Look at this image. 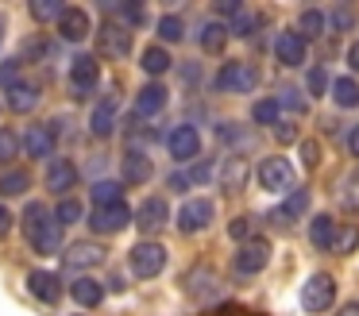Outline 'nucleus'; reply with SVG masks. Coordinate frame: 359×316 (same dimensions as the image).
Returning a JSON list of instances; mask_svg holds the SVG:
<instances>
[{"label": "nucleus", "instance_id": "nucleus-1", "mask_svg": "<svg viewBox=\"0 0 359 316\" xmlns=\"http://www.w3.org/2000/svg\"><path fill=\"white\" fill-rule=\"evenodd\" d=\"M62 228L66 224L58 220V212H50V208H43L39 200H32V205L24 208V235L27 243H32L35 254H58L62 251Z\"/></svg>", "mask_w": 359, "mask_h": 316}, {"label": "nucleus", "instance_id": "nucleus-2", "mask_svg": "<svg viewBox=\"0 0 359 316\" xmlns=\"http://www.w3.org/2000/svg\"><path fill=\"white\" fill-rule=\"evenodd\" d=\"M128 266H132L135 277H158L166 270V247L155 243V239H143L128 251Z\"/></svg>", "mask_w": 359, "mask_h": 316}, {"label": "nucleus", "instance_id": "nucleus-3", "mask_svg": "<svg viewBox=\"0 0 359 316\" xmlns=\"http://www.w3.org/2000/svg\"><path fill=\"white\" fill-rule=\"evenodd\" d=\"M259 89V69L251 62H224L217 74V92H255Z\"/></svg>", "mask_w": 359, "mask_h": 316}, {"label": "nucleus", "instance_id": "nucleus-4", "mask_svg": "<svg viewBox=\"0 0 359 316\" xmlns=\"http://www.w3.org/2000/svg\"><path fill=\"white\" fill-rule=\"evenodd\" d=\"M266 262H271V243H266L263 235L248 239V243L236 247V259H232V270L243 277H255L259 270H266Z\"/></svg>", "mask_w": 359, "mask_h": 316}, {"label": "nucleus", "instance_id": "nucleus-5", "mask_svg": "<svg viewBox=\"0 0 359 316\" xmlns=\"http://www.w3.org/2000/svg\"><path fill=\"white\" fill-rule=\"evenodd\" d=\"M255 177H259V185H263L266 193H294V166H290L286 158H263L259 162V170H255Z\"/></svg>", "mask_w": 359, "mask_h": 316}, {"label": "nucleus", "instance_id": "nucleus-6", "mask_svg": "<svg viewBox=\"0 0 359 316\" xmlns=\"http://www.w3.org/2000/svg\"><path fill=\"white\" fill-rule=\"evenodd\" d=\"M336 301V277L332 274H313L309 282L302 285V308L305 312H325V308H332Z\"/></svg>", "mask_w": 359, "mask_h": 316}, {"label": "nucleus", "instance_id": "nucleus-7", "mask_svg": "<svg viewBox=\"0 0 359 316\" xmlns=\"http://www.w3.org/2000/svg\"><path fill=\"white\" fill-rule=\"evenodd\" d=\"M212 216H217V205H212L209 197H189L174 224H178L182 235H197V231H205L212 224Z\"/></svg>", "mask_w": 359, "mask_h": 316}, {"label": "nucleus", "instance_id": "nucleus-8", "mask_svg": "<svg viewBox=\"0 0 359 316\" xmlns=\"http://www.w3.org/2000/svg\"><path fill=\"white\" fill-rule=\"evenodd\" d=\"M97 81H101V66H97L93 54H78L70 62V92L74 100H86L89 92H97Z\"/></svg>", "mask_w": 359, "mask_h": 316}, {"label": "nucleus", "instance_id": "nucleus-9", "mask_svg": "<svg viewBox=\"0 0 359 316\" xmlns=\"http://www.w3.org/2000/svg\"><path fill=\"white\" fill-rule=\"evenodd\" d=\"M166 151H170L174 162H197V154H201V131L189 128V123H178L166 135Z\"/></svg>", "mask_w": 359, "mask_h": 316}, {"label": "nucleus", "instance_id": "nucleus-10", "mask_svg": "<svg viewBox=\"0 0 359 316\" xmlns=\"http://www.w3.org/2000/svg\"><path fill=\"white\" fill-rule=\"evenodd\" d=\"M132 220H135V212L128 205H109V208H93L89 228H93L97 235H116V231H124Z\"/></svg>", "mask_w": 359, "mask_h": 316}, {"label": "nucleus", "instance_id": "nucleus-11", "mask_svg": "<svg viewBox=\"0 0 359 316\" xmlns=\"http://www.w3.org/2000/svg\"><path fill=\"white\" fill-rule=\"evenodd\" d=\"M166 220H170V205H166V197H147L140 208H135V228H140L143 235L163 231Z\"/></svg>", "mask_w": 359, "mask_h": 316}, {"label": "nucleus", "instance_id": "nucleus-12", "mask_svg": "<svg viewBox=\"0 0 359 316\" xmlns=\"http://www.w3.org/2000/svg\"><path fill=\"white\" fill-rule=\"evenodd\" d=\"M274 58L282 62V66H305V58H309V43H305L297 31H282L278 39H274Z\"/></svg>", "mask_w": 359, "mask_h": 316}, {"label": "nucleus", "instance_id": "nucleus-13", "mask_svg": "<svg viewBox=\"0 0 359 316\" xmlns=\"http://www.w3.org/2000/svg\"><path fill=\"white\" fill-rule=\"evenodd\" d=\"M35 104H39V85L35 81H24V77H20L16 85L4 89V108H8V112L24 116V112H32Z\"/></svg>", "mask_w": 359, "mask_h": 316}, {"label": "nucleus", "instance_id": "nucleus-14", "mask_svg": "<svg viewBox=\"0 0 359 316\" xmlns=\"http://www.w3.org/2000/svg\"><path fill=\"white\" fill-rule=\"evenodd\" d=\"M166 104H170V92H166V85H158V81L143 85V89L135 92V116H143V120L166 112Z\"/></svg>", "mask_w": 359, "mask_h": 316}, {"label": "nucleus", "instance_id": "nucleus-15", "mask_svg": "<svg viewBox=\"0 0 359 316\" xmlns=\"http://www.w3.org/2000/svg\"><path fill=\"white\" fill-rule=\"evenodd\" d=\"M101 50L109 54V58H128V54H132V31H128L124 23L109 20L101 27Z\"/></svg>", "mask_w": 359, "mask_h": 316}, {"label": "nucleus", "instance_id": "nucleus-16", "mask_svg": "<svg viewBox=\"0 0 359 316\" xmlns=\"http://www.w3.org/2000/svg\"><path fill=\"white\" fill-rule=\"evenodd\" d=\"M78 185V166L70 158H50L47 166V189L58 193V197H70V189Z\"/></svg>", "mask_w": 359, "mask_h": 316}, {"label": "nucleus", "instance_id": "nucleus-17", "mask_svg": "<svg viewBox=\"0 0 359 316\" xmlns=\"http://www.w3.org/2000/svg\"><path fill=\"white\" fill-rule=\"evenodd\" d=\"M27 289H32L39 301L55 305V301L62 297V277H58L55 270H32V274H27Z\"/></svg>", "mask_w": 359, "mask_h": 316}, {"label": "nucleus", "instance_id": "nucleus-18", "mask_svg": "<svg viewBox=\"0 0 359 316\" xmlns=\"http://www.w3.org/2000/svg\"><path fill=\"white\" fill-rule=\"evenodd\" d=\"M58 35H62L66 43H86V39H89V15H86V8H66V15L58 20Z\"/></svg>", "mask_w": 359, "mask_h": 316}, {"label": "nucleus", "instance_id": "nucleus-19", "mask_svg": "<svg viewBox=\"0 0 359 316\" xmlns=\"http://www.w3.org/2000/svg\"><path fill=\"white\" fill-rule=\"evenodd\" d=\"M24 154L27 158H50V154H55V131L39 128V123L27 128L24 131Z\"/></svg>", "mask_w": 359, "mask_h": 316}, {"label": "nucleus", "instance_id": "nucleus-20", "mask_svg": "<svg viewBox=\"0 0 359 316\" xmlns=\"http://www.w3.org/2000/svg\"><path fill=\"white\" fill-rule=\"evenodd\" d=\"M151 174H155V166H151V158L143 151L124 154V185H143V181H151Z\"/></svg>", "mask_w": 359, "mask_h": 316}, {"label": "nucleus", "instance_id": "nucleus-21", "mask_svg": "<svg viewBox=\"0 0 359 316\" xmlns=\"http://www.w3.org/2000/svg\"><path fill=\"white\" fill-rule=\"evenodd\" d=\"M328 27H332V23H328V12H320V8H305V12L297 15V27L294 31L309 43V39H320Z\"/></svg>", "mask_w": 359, "mask_h": 316}, {"label": "nucleus", "instance_id": "nucleus-22", "mask_svg": "<svg viewBox=\"0 0 359 316\" xmlns=\"http://www.w3.org/2000/svg\"><path fill=\"white\" fill-rule=\"evenodd\" d=\"M70 297L78 301L81 308H97L104 301V285L97 282V277H74V285H70Z\"/></svg>", "mask_w": 359, "mask_h": 316}, {"label": "nucleus", "instance_id": "nucleus-23", "mask_svg": "<svg viewBox=\"0 0 359 316\" xmlns=\"http://www.w3.org/2000/svg\"><path fill=\"white\" fill-rule=\"evenodd\" d=\"M209 177H212V162H194L189 170L170 174V189H174V193H186L189 185H205Z\"/></svg>", "mask_w": 359, "mask_h": 316}, {"label": "nucleus", "instance_id": "nucleus-24", "mask_svg": "<svg viewBox=\"0 0 359 316\" xmlns=\"http://www.w3.org/2000/svg\"><path fill=\"white\" fill-rule=\"evenodd\" d=\"M62 259H66V266H70V270H86V266L104 262V247H97V243H74Z\"/></svg>", "mask_w": 359, "mask_h": 316}, {"label": "nucleus", "instance_id": "nucleus-25", "mask_svg": "<svg viewBox=\"0 0 359 316\" xmlns=\"http://www.w3.org/2000/svg\"><path fill=\"white\" fill-rule=\"evenodd\" d=\"M89 131H93L97 139H109L112 131H116V100H104V104L93 108V116H89Z\"/></svg>", "mask_w": 359, "mask_h": 316}, {"label": "nucleus", "instance_id": "nucleus-26", "mask_svg": "<svg viewBox=\"0 0 359 316\" xmlns=\"http://www.w3.org/2000/svg\"><path fill=\"white\" fill-rule=\"evenodd\" d=\"M140 66H143V74H151V77H163L166 69L174 66V58H170V50H166L163 43H155V46H147V50L140 54Z\"/></svg>", "mask_w": 359, "mask_h": 316}, {"label": "nucleus", "instance_id": "nucleus-27", "mask_svg": "<svg viewBox=\"0 0 359 316\" xmlns=\"http://www.w3.org/2000/svg\"><path fill=\"white\" fill-rule=\"evenodd\" d=\"M89 197H93V205L97 208H109V205H124V181H97V185H89Z\"/></svg>", "mask_w": 359, "mask_h": 316}, {"label": "nucleus", "instance_id": "nucleus-28", "mask_svg": "<svg viewBox=\"0 0 359 316\" xmlns=\"http://www.w3.org/2000/svg\"><path fill=\"white\" fill-rule=\"evenodd\" d=\"M228 35H232V31L224 27V23H205L201 31H197V43H201V50H209V54H220L228 46Z\"/></svg>", "mask_w": 359, "mask_h": 316}, {"label": "nucleus", "instance_id": "nucleus-29", "mask_svg": "<svg viewBox=\"0 0 359 316\" xmlns=\"http://www.w3.org/2000/svg\"><path fill=\"white\" fill-rule=\"evenodd\" d=\"M336 220L332 216H313V224H309V239H313V247H320V251H332V243H336Z\"/></svg>", "mask_w": 359, "mask_h": 316}, {"label": "nucleus", "instance_id": "nucleus-30", "mask_svg": "<svg viewBox=\"0 0 359 316\" xmlns=\"http://www.w3.org/2000/svg\"><path fill=\"white\" fill-rule=\"evenodd\" d=\"M305 212H309V193H305V189H294L286 200H282V208H278L274 216H278L282 224H294L297 216H305Z\"/></svg>", "mask_w": 359, "mask_h": 316}, {"label": "nucleus", "instance_id": "nucleus-31", "mask_svg": "<svg viewBox=\"0 0 359 316\" xmlns=\"http://www.w3.org/2000/svg\"><path fill=\"white\" fill-rule=\"evenodd\" d=\"M251 120L263 123V128H274V123H282V104H278V97L255 100V104H251Z\"/></svg>", "mask_w": 359, "mask_h": 316}, {"label": "nucleus", "instance_id": "nucleus-32", "mask_svg": "<svg viewBox=\"0 0 359 316\" xmlns=\"http://www.w3.org/2000/svg\"><path fill=\"white\" fill-rule=\"evenodd\" d=\"M332 100H336V108H355L359 104V85H355V77H336L332 81Z\"/></svg>", "mask_w": 359, "mask_h": 316}, {"label": "nucleus", "instance_id": "nucleus-33", "mask_svg": "<svg viewBox=\"0 0 359 316\" xmlns=\"http://www.w3.org/2000/svg\"><path fill=\"white\" fill-rule=\"evenodd\" d=\"M66 8H70V4H62V0H32V15L39 23H50V20L58 23L66 15Z\"/></svg>", "mask_w": 359, "mask_h": 316}, {"label": "nucleus", "instance_id": "nucleus-34", "mask_svg": "<svg viewBox=\"0 0 359 316\" xmlns=\"http://www.w3.org/2000/svg\"><path fill=\"white\" fill-rule=\"evenodd\" d=\"M27 189H32V177H27L24 170H12V174L0 177V193H4V197H24Z\"/></svg>", "mask_w": 359, "mask_h": 316}, {"label": "nucleus", "instance_id": "nucleus-35", "mask_svg": "<svg viewBox=\"0 0 359 316\" xmlns=\"http://www.w3.org/2000/svg\"><path fill=\"white\" fill-rule=\"evenodd\" d=\"M158 39H163V46L182 43V39H186V23H182L178 15H163V20H158Z\"/></svg>", "mask_w": 359, "mask_h": 316}, {"label": "nucleus", "instance_id": "nucleus-36", "mask_svg": "<svg viewBox=\"0 0 359 316\" xmlns=\"http://www.w3.org/2000/svg\"><path fill=\"white\" fill-rule=\"evenodd\" d=\"M243 177H248V162H243L240 154H228V162H224V189H240Z\"/></svg>", "mask_w": 359, "mask_h": 316}, {"label": "nucleus", "instance_id": "nucleus-37", "mask_svg": "<svg viewBox=\"0 0 359 316\" xmlns=\"http://www.w3.org/2000/svg\"><path fill=\"white\" fill-rule=\"evenodd\" d=\"M305 89H309V97H325V92H332L328 69H325V66H313V69H309V77H305Z\"/></svg>", "mask_w": 359, "mask_h": 316}, {"label": "nucleus", "instance_id": "nucleus-38", "mask_svg": "<svg viewBox=\"0 0 359 316\" xmlns=\"http://www.w3.org/2000/svg\"><path fill=\"white\" fill-rule=\"evenodd\" d=\"M359 247V228L355 224H348V228L336 231V243H332V254H351Z\"/></svg>", "mask_w": 359, "mask_h": 316}, {"label": "nucleus", "instance_id": "nucleus-39", "mask_svg": "<svg viewBox=\"0 0 359 316\" xmlns=\"http://www.w3.org/2000/svg\"><path fill=\"white\" fill-rule=\"evenodd\" d=\"M20 151H24V139H20L16 131L0 128V162H12V158H16Z\"/></svg>", "mask_w": 359, "mask_h": 316}, {"label": "nucleus", "instance_id": "nucleus-40", "mask_svg": "<svg viewBox=\"0 0 359 316\" xmlns=\"http://www.w3.org/2000/svg\"><path fill=\"white\" fill-rule=\"evenodd\" d=\"M255 27H259V15H255V12H248V8H243V12L236 15L232 23H228V31H232L236 39H248V35H251V31H255Z\"/></svg>", "mask_w": 359, "mask_h": 316}, {"label": "nucleus", "instance_id": "nucleus-41", "mask_svg": "<svg viewBox=\"0 0 359 316\" xmlns=\"http://www.w3.org/2000/svg\"><path fill=\"white\" fill-rule=\"evenodd\" d=\"M81 216H86V208H81L78 197H62V200H58V220H62V224H78Z\"/></svg>", "mask_w": 359, "mask_h": 316}, {"label": "nucleus", "instance_id": "nucleus-42", "mask_svg": "<svg viewBox=\"0 0 359 316\" xmlns=\"http://www.w3.org/2000/svg\"><path fill=\"white\" fill-rule=\"evenodd\" d=\"M109 12H116L124 20V27H140L143 23V4H109Z\"/></svg>", "mask_w": 359, "mask_h": 316}, {"label": "nucleus", "instance_id": "nucleus-43", "mask_svg": "<svg viewBox=\"0 0 359 316\" xmlns=\"http://www.w3.org/2000/svg\"><path fill=\"white\" fill-rule=\"evenodd\" d=\"M278 104L286 108V112H294V116H305V108H309V104L302 100V92H297V89H282Z\"/></svg>", "mask_w": 359, "mask_h": 316}, {"label": "nucleus", "instance_id": "nucleus-44", "mask_svg": "<svg viewBox=\"0 0 359 316\" xmlns=\"http://www.w3.org/2000/svg\"><path fill=\"white\" fill-rule=\"evenodd\" d=\"M251 228H255V220H251V216H240V220L228 224V235L240 239V243H248V239H255V235H251Z\"/></svg>", "mask_w": 359, "mask_h": 316}, {"label": "nucleus", "instance_id": "nucleus-45", "mask_svg": "<svg viewBox=\"0 0 359 316\" xmlns=\"http://www.w3.org/2000/svg\"><path fill=\"white\" fill-rule=\"evenodd\" d=\"M20 81V58H12L8 66H0V92L8 89V85Z\"/></svg>", "mask_w": 359, "mask_h": 316}, {"label": "nucleus", "instance_id": "nucleus-46", "mask_svg": "<svg viewBox=\"0 0 359 316\" xmlns=\"http://www.w3.org/2000/svg\"><path fill=\"white\" fill-rule=\"evenodd\" d=\"M274 139L278 143H297V123H290V120H282V123H274Z\"/></svg>", "mask_w": 359, "mask_h": 316}, {"label": "nucleus", "instance_id": "nucleus-47", "mask_svg": "<svg viewBox=\"0 0 359 316\" xmlns=\"http://www.w3.org/2000/svg\"><path fill=\"white\" fill-rule=\"evenodd\" d=\"M328 23H332V31H348L351 27V8H332V15H328Z\"/></svg>", "mask_w": 359, "mask_h": 316}, {"label": "nucleus", "instance_id": "nucleus-48", "mask_svg": "<svg viewBox=\"0 0 359 316\" xmlns=\"http://www.w3.org/2000/svg\"><path fill=\"white\" fill-rule=\"evenodd\" d=\"M240 12H243V4H240V0H220V4H217V15H228V23H232Z\"/></svg>", "mask_w": 359, "mask_h": 316}, {"label": "nucleus", "instance_id": "nucleus-49", "mask_svg": "<svg viewBox=\"0 0 359 316\" xmlns=\"http://www.w3.org/2000/svg\"><path fill=\"white\" fill-rule=\"evenodd\" d=\"M302 154H305V166H317V143H302Z\"/></svg>", "mask_w": 359, "mask_h": 316}, {"label": "nucleus", "instance_id": "nucleus-50", "mask_svg": "<svg viewBox=\"0 0 359 316\" xmlns=\"http://www.w3.org/2000/svg\"><path fill=\"white\" fill-rule=\"evenodd\" d=\"M8 231H12V212H8L4 205H0V239L8 235Z\"/></svg>", "mask_w": 359, "mask_h": 316}, {"label": "nucleus", "instance_id": "nucleus-51", "mask_svg": "<svg viewBox=\"0 0 359 316\" xmlns=\"http://www.w3.org/2000/svg\"><path fill=\"white\" fill-rule=\"evenodd\" d=\"M348 151H351V154H355V158H359V123H355V128L348 131Z\"/></svg>", "mask_w": 359, "mask_h": 316}, {"label": "nucleus", "instance_id": "nucleus-52", "mask_svg": "<svg viewBox=\"0 0 359 316\" xmlns=\"http://www.w3.org/2000/svg\"><path fill=\"white\" fill-rule=\"evenodd\" d=\"M348 66L359 74V43H351V50H348Z\"/></svg>", "mask_w": 359, "mask_h": 316}, {"label": "nucleus", "instance_id": "nucleus-53", "mask_svg": "<svg viewBox=\"0 0 359 316\" xmlns=\"http://www.w3.org/2000/svg\"><path fill=\"white\" fill-rule=\"evenodd\" d=\"M336 316H359V301H351V305H344Z\"/></svg>", "mask_w": 359, "mask_h": 316}, {"label": "nucleus", "instance_id": "nucleus-54", "mask_svg": "<svg viewBox=\"0 0 359 316\" xmlns=\"http://www.w3.org/2000/svg\"><path fill=\"white\" fill-rule=\"evenodd\" d=\"M0 39H4V23H0Z\"/></svg>", "mask_w": 359, "mask_h": 316}]
</instances>
